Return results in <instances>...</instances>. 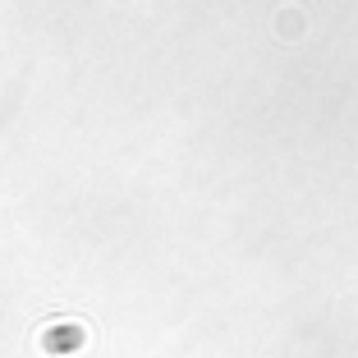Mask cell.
Masks as SVG:
<instances>
[{
  "mask_svg": "<svg viewBox=\"0 0 358 358\" xmlns=\"http://www.w3.org/2000/svg\"><path fill=\"white\" fill-rule=\"evenodd\" d=\"M78 345H83V327H78V322H55V327L42 331V349H51V354L78 349Z\"/></svg>",
  "mask_w": 358,
  "mask_h": 358,
  "instance_id": "obj_1",
  "label": "cell"
},
{
  "mask_svg": "<svg viewBox=\"0 0 358 358\" xmlns=\"http://www.w3.org/2000/svg\"><path fill=\"white\" fill-rule=\"evenodd\" d=\"M275 32H280L285 42H299L303 37V10H280L275 14Z\"/></svg>",
  "mask_w": 358,
  "mask_h": 358,
  "instance_id": "obj_2",
  "label": "cell"
}]
</instances>
